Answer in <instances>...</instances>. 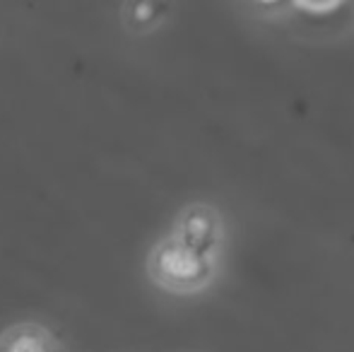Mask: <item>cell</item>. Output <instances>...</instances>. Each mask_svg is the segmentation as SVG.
I'll list each match as a JSON object with an SVG mask.
<instances>
[{"instance_id": "cell-2", "label": "cell", "mask_w": 354, "mask_h": 352, "mask_svg": "<svg viewBox=\"0 0 354 352\" xmlns=\"http://www.w3.org/2000/svg\"><path fill=\"white\" fill-rule=\"evenodd\" d=\"M174 239L183 244L186 249L196 251L201 256L212 259L214 249L219 244V217L212 207L193 205L181 212L176 222Z\"/></svg>"}, {"instance_id": "cell-4", "label": "cell", "mask_w": 354, "mask_h": 352, "mask_svg": "<svg viewBox=\"0 0 354 352\" xmlns=\"http://www.w3.org/2000/svg\"><path fill=\"white\" fill-rule=\"evenodd\" d=\"M159 12H164L162 5H128L126 8V22L131 24V27H136L138 32L145 27H152L154 22H159Z\"/></svg>"}, {"instance_id": "cell-1", "label": "cell", "mask_w": 354, "mask_h": 352, "mask_svg": "<svg viewBox=\"0 0 354 352\" xmlns=\"http://www.w3.org/2000/svg\"><path fill=\"white\" fill-rule=\"evenodd\" d=\"M147 268L157 285L167 287V290L188 292L198 290V287H203L210 280L212 259L186 249L174 237H169V239L159 241L152 249Z\"/></svg>"}, {"instance_id": "cell-5", "label": "cell", "mask_w": 354, "mask_h": 352, "mask_svg": "<svg viewBox=\"0 0 354 352\" xmlns=\"http://www.w3.org/2000/svg\"><path fill=\"white\" fill-rule=\"evenodd\" d=\"M294 8L306 15H330V12H335V10L345 8V5L333 0V3H294Z\"/></svg>"}, {"instance_id": "cell-3", "label": "cell", "mask_w": 354, "mask_h": 352, "mask_svg": "<svg viewBox=\"0 0 354 352\" xmlns=\"http://www.w3.org/2000/svg\"><path fill=\"white\" fill-rule=\"evenodd\" d=\"M0 352H61V345L46 326L15 324L0 333Z\"/></svg>"}]
</instances>
